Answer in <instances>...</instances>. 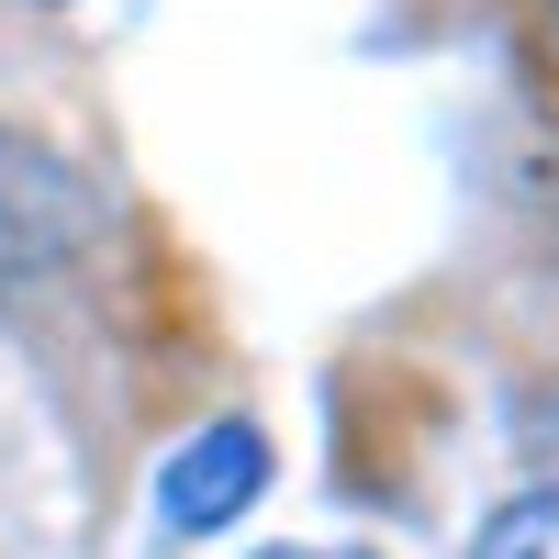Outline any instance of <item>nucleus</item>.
<instances>
[{
	"label": "nucleus",
	"instance_id": "1",
	"mask_svg": "<svg viewBox=\"0 0 559 559\" xmlns=\"http://www.w3.org/2000/svg\"><path fill=\"white\" fill-rule=\"evenodd\" d=\"M258 492H269V437L258 426H202L157 471V526L168 537H213V526H236Z\"/></svg>",
	"mask_w": 559,
	"mask_h": 559
},
{
	"label": "nucleus",
	"instance_id": "2",
	"mask_svg": "<svg viewBox=\"0 0 559 559\" xmlns=\"http://www.w3.org/2000/svg\"><path fill=\"white\" fill-rule=\"evenodd\" d=\"M471 559H559V481H548V492H515V503L471 537Z\"/></svg>",
	"mask_w": 559,
	"mask_h": 559
},
{
	"label": "nucleus",
	"instance_id": "3",
	"mask_svg": "<svg viewBox=\"0 0 559 559\" xmlns=\"http://www.w3.org/2000/svg\"><path fill=\"white\" fill-rule=\"evenodd\" d=\"M269 559H358V548H269Z\"/></svg>",
	"mask_w": 559,
	"mask_h": 559
},
{
	"label": "nucleus",
	"instance_id": "4",
	"mask_svg": "<svg viewBox=\"0 0 559 559\" xmlns=\"http://www.w3.org/2000/svg\"><path fill=\"white\" fill-rule=\"evenodd\" d=\"M548 12H559V0H548Z\"/></svg>",
	"mask_w": 559,
	"mask_h": 559
}]
</instances>
